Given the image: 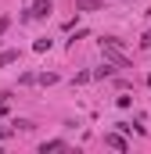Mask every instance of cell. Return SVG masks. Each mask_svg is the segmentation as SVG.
I'll use <instances>...</instances> for the list:
<instances>
[{
	"mask_svg": "<svg viewBox=\"0 0 151 154\" xmlns=\"http://www.w3.org/2000/svg\"><path fill=\"white\" fill-rule=\"evenodd\" d=\"M104 50V61H112L115 68H130V57L122 54V47H101Z\"/></svg>",
	"mask_w": 151,
	"mask_h": 154,
	"instance_id": "obj_1",
	"label": "cell"
},
{
	"mask_svg": "<svg viewBox=\"0 0 151 154\" xmlns=\"http://www.w3.org/2000/svg\"><path fill=\"white\" fill-rule=\"evenodd\" d=\"M104 147H112V151H130V140L115 129V133H104Z\"/></svg>",
	"mask_w": 151,
	"mask_h": 154,
	"instance_id": "obj_2",
	"label": "cell"
},
{
	"mask_svg": "<svg viewBox=\"0 0 151 154\" xmlns=\"http://www.w3.org/2000/svg\"><path fill=\"white\" fill-rule=\"evenodd\" d=\"M50 11H54V4H50V0H36V4H33V11H25V18H47Z\"/></svg>",
	"mask_w": 151,
	"mask_h": 154,
	"instance_id": "obj_3",
	"label": "cell"
},
{
	"mask_svg": "<svg viewBox=\"0 0 151 154\" xmlns=\"http://www.w3.org/2000/svg\"><path fill=\"white\" fill-rule=\"evenodd\" d=\"M76 11L94 14V11H104V4H101V0H76Z\"/></svg>",
	"mask_w": 151,
	"mask_h": 154,
	"instance_id": "obj_4",
	"label": "cell"
},
{
	"mask_svg": "<svg viewBox=\"0 0 151 154\" xmlns=\"http://www.w3.org/2000/svg\"><path fill=\"white\" fill-rule=\"evenodd\" d=\"M112 75H115V65H112V61H104L101 68H94V79H112Z\"/></svg>",
	"mask_w": 151,
	"mask_h": 154,
	"instance_id": "obj_5",
	"label": "cell"
},
{
	"mask_svg": "<svg viewBox=\"0 0 151 154\" xmlns=\"http://www.w3.org/2000/svg\"><path fill=\"white\" fill-rule=\"evenodd\" d=\"M65 147H69L65 140H43V143H40V151H43V154H47V151H65Z\"/></svg>",
	"mask_w": 151,
	"mask_h": 154,
	"instance_id": "obj_6",
	"label": "cell"
},
{
	"mask_svg": "<svg viewBox=\"0 0 151 154\" xmlns=\"http://www.w3.org/2000/svg\"><path fill=\"white\" fill-rule=\"evenodd\" d=\"M50 47H54V39H47V36H40L36 43H33V50H36V54H47Z\"/></svg>",
	"mask_w": 151,
	"mask_h": 154,
	"instance_id": "obj_7",
	"label": "cell"
},
{
	"mask_svg": "<svg viewBox=\"0 0 151 154\" xmlns=\"http://www.w3.org/2000/svg\"><path fill=\"white\" fill-rule=\"evenodd\" d=\"M86 36H90L86 29H76L72 36H69V43H65V47H69V50H76V43H79V39H86Z\"/></svg>",
	"mask_w": 151,
	"mask_h": 154,
	"instance_id": "obj_8",
	"label": "cell"
},
{
	"mask_svg": "<svg viewBox=\"0 0 151 154\" xmlns=\"http://www.w3.org/2000/svg\"><path fill=\"white\" fill-rule=\"evenodd\" d=\"M14 129H18V133H33L36 122H29V118H14Z\"/></svg>",
	"mask_w": 151,
	"mask_h": 154,
	"instance_id": "obj_9",
	"label": "cell"
},
{
	"mask_svg": "<svg viewBox=\"0 0 151 154\" xmlns=\"http://www.w3.org/2000/svg\"><path fill=\"white\" fill-rule=\"evenodd\" d=\"M18 61V50H4L0 54V68H7V65H14Z\"/></svg>",
	"mask_w": 151,
	"mask_h": 154,
	"instance_id": "obj_10",
	"label": "cell"
},
{
	"mask_svg": "<svg viewBox=\"0 0 151 154\" xmlns=\"http://www.w3.org/2000/svg\"><path fill=\"white\" fill-rule=\"evenodd\" d=\"M36 82H40V86H54V82H58V75H54V72H40Z\"/></svg>",
	"mask_w": 151,
	"mask_h": 154,
	"instance_id": "obj_11",
	"label": "cell"
},
{
	"mask_svg": "<svg viewBox=\"0 0 151 154\" xmlns=\"http://www.w3.org/2000/svg\"><path fill=\"white\" fill-rule=\"evenodd\" d=\"M36 79H40L36 72H22V79H18V82H22V86H33V82H36Z\"/></svg>",
	"mask_w": 151,
	"mask_h": 154,
	"instance_id": "obj_12",
	"label": "cell"
},
{
	"mask_svg": "<svg viewBox=\"0 0 151 154\" xmlns=\"http://www.w3.org/2000/svg\"><path fill=\"white\" fill-rule=\"evenodd\" d=\"M140 50H151V32H144V36H140Z\"/></svg>",
	"mask_w": 151,
	"mask_h": 154,
	"instance_id": "obj_13",
	"label": "cell"
},
{
	"mask_svg": "<svg viewBox=\"0 0 151 154\" xmlns=\"http://www.w3.org/2000/svg\"><path fill=\"white\" fill-rule=\"evenodd\" d=\"M18 129H7V125H0V140H7V136H14Z\"/></svg>",
	"mask_w": 151,
	"mask_h": 154,
	"instance_id": "obj_14",
	"label": "cell"
},
{
	"mask_svg": "<svg viewBox=\"0 0 151 154\" xmlns=\"http://www.w3.org/2000/svg\"><path fill=\"white\" fill-rule=\"evenodd\" d=\"M7 25H11V18H0V36L7 32Z\"/></svg>",
	"mask_w": 151,
	"mask_h": 154,
	"instance_id": "obj_15",
	"label": "cell"
},
{
	"mask_svg": "<svg viewBox=\"0 0 151 154\" xmlns=\"http://www.w3.org/2000/svg\"><path fill=\"white\" fill-rule=\"evenodd\" d=\"M7 97H11V93H7V90H0V104H7Z\"/></svg>",
	"mask_w": 151,
	"mask_h": 154,
	"instance_id": "obj_16",
	"label": "cell"
},
{
	"mask_svg": "<svg viewBox=\"0 0 151 154\" xmlns=\"http://www.w3.org/2000/svg\"><path fill=\"white\" fill-rule=\"evenodd\" d=\"M148 86H151V72H148Z\"/></svg>",
	"mask_w": 151,
	"mask_h": 154,
	"instance_id": "obj_17",
	"label": "cell"
}]
</instances>
